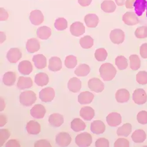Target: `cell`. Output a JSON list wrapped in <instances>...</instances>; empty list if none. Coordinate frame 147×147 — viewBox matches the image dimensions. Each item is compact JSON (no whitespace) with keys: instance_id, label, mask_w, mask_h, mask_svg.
Listing matches in <instances>:
<instances>
[{"instance_id":"cell-13","label":"cell","mask_w":147,"mask_h":147,"mask_svg":"<svg viewBox=\"0 0 147 147\" xmlns=\"http://www.w3.org/2000/svg\"><path fill=\"white\" fill-rule=\"evenodd\" d=\"M46 113L45 107L41 104H36L30 111L31 115L35 119H41L44 117Z\"/></svg>"},{"instance_id":"cell-28","label":"cell","mask_w":147,"mask_h":147,"mask_svg":"<svg viewBox=\"0 0 147 147\" xmlns=\"http://www.w3.org/2000/svg\"><path fill=\"white\" fill-rule=\"evenodd\" d=\"M51 29L46 26L39 27L37 31L38 37L42 40L48 39L51 36Z\"/></svg>"},{"instance_id":"cell-23","label":"cell","mask_w":147,"mask_h":147,"mask_svg":"<svg viewBox=\"0 0 147 147\" xmlns=\"http://www.w3.org/2000/svg\"><path fill=\"white\" fill-rule=\"evenodd\" d=\"M94 96L92 93L86 91L80 94L78 97V100L80 104H88L91 103L93 100Z\"/></svg>"},{"instance_id":"cell-47","label":"cell","mask_w":147,"mask_h":147,"mask_svg":"<svg viewBox=\"0 0 147 147\" xmlns=\"http://www.w3.org/2000/svg\"><path fill=\"white\" fill-rule=\"evenodd\" d=\"M115 147H129V143L126 139L120 138H119L115 142L114 144Z\"/></svg>"},{"instance_id":"cell-5","label":"cell","mask_w":147,"mask_h":147,"mask_svg":"<svg viewBox=\"0 0 147 147\" xmlns=\"http://www.w3.org/2000/svg\"><path fill=\"white\" fill-rule=\"evenodd\" d=\"M55 97V90L51 87H47L40 91L39 98L44 102H51Z\"/></svg>"},{"instance_id":"cell-48","label":"cell","mask_w":147,"mask_h":147,"mask_svg":"<svg viewBox=\"0 0 147 147\" xmlns=\"http://www.w3.org/2000/svg\"><path fill=\"white\" fill-rule=\"evenodd\" d=\"M95 145L97 147H109V140L105 138H100L96 141Z\"/></svg>"},{"instance_id":"cell-54","label":"cell","mask_w":147,"mask_h":147,"mask_svg":"<svg viewBox=\"0 0 147 147\" xmlns=\"http://www.w3.org/2000/svg\"><path fill=\"white\" fill-rule=\"evenodd\" d=\"M7 123L6 117L4 115H1V122H0V126L2 127L4 126Z\"/></svg>"},{"instance_id":"cell-7","label":"cell","mask_w":147,"mask_h":147,"mask_svg":"<svg viewBox=\"0 0 147 147\" xmlns=\"http://www.w3.org/2000/svg\"><path fill=\"white\" fill-rule=\"evenodd\" d=\"M88 87L90 90L96 93L102 92L104 89V84L103 82L97 78H93L88 81Z\"/></svg>"},{"instance_id":"cell-31","label":"cell","mask_w":147,"mask_h":147,"mask_svg":"<svg viewBox=\"0 0 147 147\" xmlns=\"http://www.w3.org/2000/svg\"><path fill=\"white\" fill-rule=\"evenodd\" d=\"M132 126L131 124L125 123L118 128L117 134L119 137H127L132 132Z\"/></svg>"},{"instance_id":"cell-12","label":"cell","mask_w":147,"mask_h":147,"mask_svg":"<svg viewBox=\"0 0 147 147\" xmlns=\"http://www.w3.org/2000/svg\"><path fill=\"white\" fill-rule=\"evenodd\" d=\"M106 119L108 125L111 127H116L121 124L122 118L119 113L112 112L107 115Z\"/></svg>"},{"instance_id":"cell-56","label":"cell","mask_w":147,"mask_h":147,"mask_svg":"<svg viewBox=\"0 0 147 147\" xmlns=\"http://www.w3.org/2000/svg\"><path fill=\"white\" fill-rule=\"evenodd\" d=\"M117 3V5H121L124 4V2L125 0H116Z\"/></svg>"},{"instance_id":"cell-8","label":"cell","mask_w":147,"mask_h":147,"mask_svg":"<svg viewBox=\"0 0 147 147\" xmlns=\"http://www.w3.org/2000/svg\"><path fill=\"white\" fill-rule=\"evenodd\" d=\"M72 141V138L68 133L61 132L56 137V142L58 146L67 147L69 145Z\"/></svg>"},{"instance_id":"cell-30","label":"cell","mask_w":147,"mask_h":147,"mask_svg":"<svg viewBox=\"0 0 147 147\" xmlns=\"http://www.w3.org/2000/svg\"><path fill=\"white\" fill-rule=\"evenodd\" d=\"M49 76L44 73L37 74L34 78V82L37 85L41 87L47 85L49 83Z\"/></svg>"},{"instance_id":"cell-37","label":"cell","mask_w":147,"mask_h":147,"mask_svg":"<svg viewBox=\"0 0 147 147\" xmlns=\"http://www.w3.org/2000/svg\"><path fill=\"white\" fill-rule=\"evenodd\" d=\"M115 65L120 70L125 69L128 67V60L124 56H119L115 58Z\"/></svg>"},{"instance_id":"cell-26","label":"cell","mask_w":147,"mask_h":147,"mask_svg":"<svg viewBox=\"0 0 147 147\" xmlns=\"http://www.w3.org/2000/svg\"><path fill=\"white\" fill-rule=\"evenodd\" d=\"M32 61L37 69H44L47 66V58L43 55L39 54L34 56Z\"/></svg>"},{"instance_id":"cell-14","label":"cell","mask_w":147,"mask_h":147,"mask_svg":"<svg viewBox=\"0 0 147 147\" xmlns=\"http://www.w3.org/2000/svg\"><path fill=\"white\" fill-rule=\"evenodd\" d=\"M105 129L106 125L101 121H94L91 123V130L93 134L97 135L103 134Z\"/></svg>"},{"instance_id":"cell-20","label":"cell","mask_w":147,"mask_h":147,"mask_svg":"<svg viewBox=\"0 0 147 147\" xmlns=\"http://www.w3.org/2000/svg\"><path fill=\"white\" fill-rule=\"evenodd\" d=\"M122 20L128 26H134L139 23V20L137 16L131 12H127L123 16Z\"/></svg>"},{"instance_id":"cell-6","label":"cell","mask_w":147,"mask_h":147,"mask_svg":"<svg viewBox=\"0 0 147 147\" xmlns=\"http://www.w3.org/2000/svg\"><path fill=\"white\" fill-rule=\"evenodd\" d=\"M133 100L138 105H142L147 101V95L146 92L142 88H138L135 90L133 94Z\"/></svg>"},{"instance_id":"cell-17","label":"cell","mask_w":147,"mask_h":147,"mask_svg":"<svg viewBox=\"0 0 147 147\" xmlns=\"http://www.w3.org/2000/svg\"><path fill=\"white\" fill-rule=\"evenodd\" d=\"M130 95L128 90L125 89H119L115 94V98L119 103L127 102L130 99Z\"/></svg>"},{"instance_id":"cell-38","label":"cell","mask_w":147,"mask_h":147,"mask_svg":"<svg viewBox=\"0 0 147 147\" xmlns=\"http://www.w3.org/2000/svg\"><path fill=\"white\" fill-rule=\"evenodd\" d=\"M145 0H137L134 4L135 10L136 13L138 16H141L145 10L146 6Z\"/></svg>"},{"instance_id":"cell-52","label":"cell","mask_w":147,"mask_h":147,"mask_svg":"<svg viewBox=\"0 0 147 147\" xmlns=\"http://www.w3.org/2000/svg\"><path fill=\"white\" fill-rule=\"evenodd\" d=\"M6 147H20V144L18 140H16L12 139L9 140L5 144Z\"/></svg>"},{"instance_id":"cell-53","label":"cell","mask_w":147,"mask_h":147,"mask_svg":"<svg viewBox=\"0 0 147 147\" xmlns=\"http://www.w3.org/2000/svg\"><path fill=\"white\" fill-rule=\"evenodd\" d=\"M92 1V0H78L79 4L83 7H86L89 5Z\"/></svg>"},{"instance_id":"cell-34","label":"cell","mask_w":147,"mask_h":147,"mask_svg":"<svg viewBox=\"0 0 147 147\" xmlns=\"http://www.w3.org/2000/svg\"><path fill=\"white\" fill-rule=\"evenodd\" d=\"M91 71L90 67L87 64H80L76 69L75 74L78 76H87Z\"/></svg>"},{"instance_id":"cell-11","label":"cell","mask_w":147,"mask_h":147,"mask_svg":"<svg viewBox=\"0 0 147 147\" xmlns=\"http://www.w3.org/2000/svg\"><path fill=\"white\" fill-rule=\"evenodd\" d=\"M22 53L17 48H11L8 52L6 57L11 63H16L22 57Z\"/></svg>"},{"instance_id":"cell-15","label":"cell","mask_w":147,"mask_h":147,"mask_svg":"<svg viewBox=\"0 0 147 147\" xmlns=\"http://www.w3.org/2000/svg\"><path fill=\"white\" fill-rule=\"evenodd\" d=\"M18 67L20 73L24 75H28L32 71V65L29 61L24 60L21 61L19 64Z\"/></svg>"},{"instance_id":"cell-21","label":"cell","mask_w":147,"mask_h":147,"mask_svg":"<svg viewBox=\"0 0 147 147\" xmlns=\"http://www.w3.org/2000/svg\"><path fill=\"white\" fill-rule=\"evenodd\" d=\"M81 85L82 83L80 80L74 77L69 80L68 83V88L70 92L76 93L80 91Z\"/></svg>"},{"instance_id":"cell-29","label":"cell","mask_w":147,"mask_h":147,"mask_svg":"<svg viewBox=\"0 0 147 147\" xmlns=\"http://www.w3.org/2000/svg\"><path fill=\"white\" fill-rule=\"evenodd\" d=\"M131 138L135 143H141L144 142L147 138L145 132L142 129L135 130L132 134Z\"/></svg>"},{"instance_id":"cell-33","label":"cell","mask_w":147,"mask_h":147,"mask_svg":"<svg viewBox=\"0 0 147 147\" xmlns=\"http://www.w3.org/2000/svg\"><path fill=\"white\" fill-rule=\"evenodd\" d=\"M16 80V74L15 72H8L3 76V82L6 86L14 85Z\"/></svg>"},{"instance_id":"cell-10","label":"cell","mask_w":147,"mask_h":147,"mask_svg":"<svg viewBox=\"0 0 147 147\" xmlns=\"http://www.w3.org/2000/svg\"><path fill=\"white\" fill-rule=\"evenodd\" d=\"M70 31L73 36L79 37L85 33V27L81 22H74L70 27Z\"/></svg>"},{"instance_id":"cell-36","label":"cell","mask_w":147,"mask_h":147,"mask_svg":"<svg viewBox=\"0 0 147 147\" xmlns=\"http://www.w3.org/2000/svg\"><path fill=\"white\" fill-rule=\"evenodd\" d=\"M80 44L84 49H90L93 46L94 40L90 36H86L80 38Z\"/></svg>"},{"instance_id":"cell-18","label":"cell","mask_w":147,"mask_h":147,"mask_svg":"<svg viewBox=\"0 0 147 147\" xmlns=\"http://www.w3.org/2000/svg\"><path fill=\"white\" fill-rule=\"evenodd\" d=\"M40 47V42L36 38H30L28 40L26 43V49L31 54L38 51Z\"/></svg>"},{"instance_id":"cell-43","label":"cell","mask_w":147,"mask_h":147,"mask_svg":"<svg viewBox=\"0 0 147 147\" xmlns=\"http://www.w3.org/2000/svg\"><path fill=\"white\" fill-rule=\"evenodd\" d=\"M135 35L139 39L147 38V26H141L137 28L135 32Z\"/></svg>"},{"instance_id":"cell-44","label":"cell","mask_w":147,"mask_h":147,"mask_svg":"<svg viewBox=\"0 0 147 147\" xmlns=\"http://www.w3.org/2000/svg\"><path fill=\"white\" fill-rule=\"evenodd\" d=\"M136 80L140 85H145L147 84V72L146 71H140L136 76Z\"/></svg>"},{"instance_id":"cell-27","label":"cell","mask_w":147,"mask_h":147,"mask_svg":"<svg viewBox=\"0 0 147 147\" xmlns=\"http://www.w3.org/2000/svg\"><path fill=\"white\" fill-rule=\"evenodd\" d=\"M84 21L87 27L89 28H95L98 24L99 19L96 14H88L84 17Z\"/></svg>"},{"instance_id":"cell-49","label":"cell","mask_w":147,"mask_h":147,"mask_svg":"<svg viewBox=\"0 0 147 147\" xmlns=\"http://www.w3.org/2000/svg\"><path fill=\"white\" fill-rule=\"evenodd\" d=\"M34 147H51L50 143L45 139L38 140L34 144Z\"/></svg>"},{"instance_id":"cell-50","label":"cell","mask_w":147,"mask_h":147,"mask_svg":"<svg viewBox=\"0 0 147 147\" xmlns=\"http://www.w3.org/2000/svg\"><path fill=\"white\" fill-rule=\"evenodd\" d=\"M140 55L144 59L147 58V43H144L140 46Z\"/></svg>"},{"instance_id":"cell-19","label":"cell","mask_w":147,"mask_h":147,"mask_svg":"<svg viewBox=\"0 0 147 147\" xmlns=\"http://www.w3.org/2000/svg\"><path fill=\"white\" fill-rule=\"evenodd\" d=\"M32 85L33 81L31 78L23 76H20L17 83V88L20 90L29 88Z\"/></svg>"},{"instance_id":"cell-46","label":"cell","mask_w":147,"mask_h":147,"mask_svg":"<svg viewBox=\"0 0 147 147\" xmlns=\"http://www.w3.org/2000/svg\"><path fill=\"white\" fill-rule=\"evenodd\" d=\"M138 122L142 125L147 124V112L145 111H141L137 115Z\"/></svg>"},{"instance_id":"cell-2","label":"cell","mask_w":147,"mask_h":147,"mask_svg":"<svg viewBox=\"0 0 147 147\" xmlns=\"http://www.w3.org/2000/svg\"><path fill=\"white\" fill-rule=\"evenodd\" d=\"M36 93L30 90L23 92L20 96V102L24 106H31L36 102Z\"/></svg>"},{"instance_id":"cell-24","label":"cell","mask_w":147,"mask_h":147,"mask_svg":"<svg viewBox=\"0 0 147 147\" xmlns=\"http://www.w3.org/2000/svg\"><path fill=\"white\" fill-rule=\"evenodd\" d=\"M26 129L29 134H38L41 132V125L37 121H30L27 124Z\"/></svg>"},{"instance_id":"cell-57","label":"cell","mask_w":147,"mask_h":147,"mask_svg":"<svg viewBox=\"0 0 147 147\" xmlns=\"http://www.w3.org/2000/svg\"><path fill=\"white\" fill-rule=\"evenodd\" d=\"M146 10H147V2H146Z\"/></svg>"},{"instance_id":"cell-42","label":"cell","mask_w":147,"mask_h":147,"mask_svg":"<svg viewBox=\"0 0 147 147\" xmlns=\"http://www.w3.org/2000/svg\"><path fill=\"white\" fill-rule=\"evenodd\" d=\"M78 63L76 57L74 56L70 55L66 57L65 61V65L68 69H74Z\"/></svg>"},{"instance_id":"cell-32","label":"cell","mask_w":147,"mask_h":147,"mask_svg":"<svg viewBox=\"0 0 147 147\" xmlns=\"http://www.w3.org/2000/svg\"><path fill=\"white\" fill-rule=\"evenodd\" d=\"M86 127L85 123L79 118L74 119L71 123V129L76 132L83 131Z\"/></svg>"},{"instance_id":"cell-51","label":"cell","mask_w":147,"mask_h":147,"mask_svg":"<svg viewBox=\"0 0 147 147\" xmlns=\"http://www.w3.org/2000/svg\"><path fill=\"white\" fill-rule=\"evenodd\" d=\"M9 18V14L3 8H0V20L6 21Z\"/></svg>"},{"instance_id":"cell-55","label":"cell","mask_w":147,"mask_h":147,"mask_svg":"<svg viewBox=\"0 0 147 147\" xmlns=\"http://www.w3.org/2000/svg\"><path fill=\"white\" fill-rule=\"evenodd\" d=\"M5 104L4 102V100L2 98L1 99V111H3L5 109Z\"/></svg>"},{"instance_id":"cell-22","label":"cell","mask_w":147,"mask_h":147,"mask_svg":"<svg viewBox=\"0 0 147 147\" xmlns=\"http://www.w3.org/2000/svg\"><path fill=\"white\" fill-rule=\"evenodd\" d=\"M80 115L84 120L89 121L95 116V111L90 107H84L80 110Z\"/></svg>"},{"instance_id":"cell-1","label":"cell","mask_w":147,"mask_h":147,"mask_svg":"<svg viewBox=\"0 0 147 147\" xmlns=\"http://www.w3.org/2000/svg\"><path fill=\"white\" fill-rule=\"evenodd\" d=\"M100 76L105 81H110L115 78L117 70L115 66L110 63H105L99 68Z\"/></svg>"},{"instance_id":"cell-25","label":"cell","mask_w":147,"mask_h":147,"mask_svg":"<svg viewBox=\"0 0 147 147\" xmlns=\"http://www.w3.org/2000/svg\"><path fill=\"white\" fill-rule=\"evenodd\" d=\"M48 121L50 124L53 126L59 127L64 123V118L61 114L55 113L50 115Z\"/></svg>"},{"instance_id":"cell-16","label":"cell","mask_w":147,"mask_h":147,"mask_svg":"<svg viewBox=\"0 0 147 147\" xmlns=\"http://www.w3.org/2000/svg\"><path fill=\"white\" fill-rule=\"evenodd\" d=\"M48 68L53 72H57L62 69V62L59 57H53L49 61Z\"/></svg>"},{"instance_id":"cell-4","label":"cell","mask_w":147,"mask_h":147,"mask_svg":"<svg viewBox=\"0 0 147 147\" xmlns=\"http://www.w3.org/2000/svg\"><path fill=\"white\" fill-rule=\"evenodd\" d=\"M110 38L111 41L114 44H121L124 41L125 34L120 29H115L111 31Z\"/></svg>"},{"instance_id":"cell-40","label":"cell","mask_w":147,"mask_h":147,"mask_svg":"<svg viewBox=\"0 0 147 147\" xmlns=\"http://www.w3.org/2000/svg\"><path fill=\"white\" fill-rule=\"evenodd\" d=\"M54 25L58 31H63L65 30L68 27V22L65 19L60 17L56 20Z\"/></svg>"},{"instance_id":"cell-39","label":"cell","mask_w":147,"mask_h":147,"mask_svg":"<svg viewBox=\"0 0 147 147\" xmlns=\"http://www.w3.org/2000/svg\"><path fill=\"white\" fill-rule=\"evenodd\" d=\"M101 9L107 13H112L116 9V5L113 1H105L101 4Z\"/></svg>"},{"instance_id":"cell-41","label":"cell","mask_w":147,"mask_h":147,"mask_svg":"<svg viewBox=\"0 0 147 147\" xmlns=\"http://www.w3.org/2000/svg\"><path fill=\"white\" fill-rule=\"evenodd\" d=\"M107 56V51L103 48H99L96 50L95 52V58L98 61H103L106 60Z\"/></svg>"},{"instance_id":"cell-35","label":"cell","mask_w":147,"mask_h":147,"mask_svg":"<svg viewBox=\"0 0 147 147\" xmlns=\"http://www.w3.org/2000/svg\"><path fill=\"white\" fill-rule=\"evenodd\" d=\"M130 67L133 71H137L140 69L141 65V61L138 56L137 55H133L129 57Z\"/></svg>"},{"instance_id":"cell-9","label":"cell","mask_w":147,"mask_h":147,"mask_svg":"<svg viewBox=\"0 0 147 147\" xmlns=\"http://www.w3.org/2000/svg\"><path fill=\"white\" fill-rule=\"evenodd\" d=\"M29 20L32 24L38 26L43 23L44 17L41 11L34 10L31 11L30 13Z\"/></svg>"},{"instance_id":"cell-45","label":"cell","mask_w":147,"mask_h":147,"mask_svg":"<svg viewBox=\"0 0 147 147\" xmlns=\"http://www.w3.org/2000/svg\"><path fill=\"white\" fill-rule=\"evenodd\" d=\"M10 136L9 131L7 129H1L0 130V146H3L5 142Z\"/></svg>"},{"instance_id":"cell-3","label":"cell","mask_w":147,"mask_h":147,"mask_svg":"<svg viewBox=\"0 0 147 147\" xmlns=\"http://www.w3.org/2000/svg\"><path fill=\"white\" fill-rule=\"evenodd\" d=\"M92 142V135L87 132L78 135L75 138V142L79 147H87L90 146Z\"/></svg>"}]
</instances>
